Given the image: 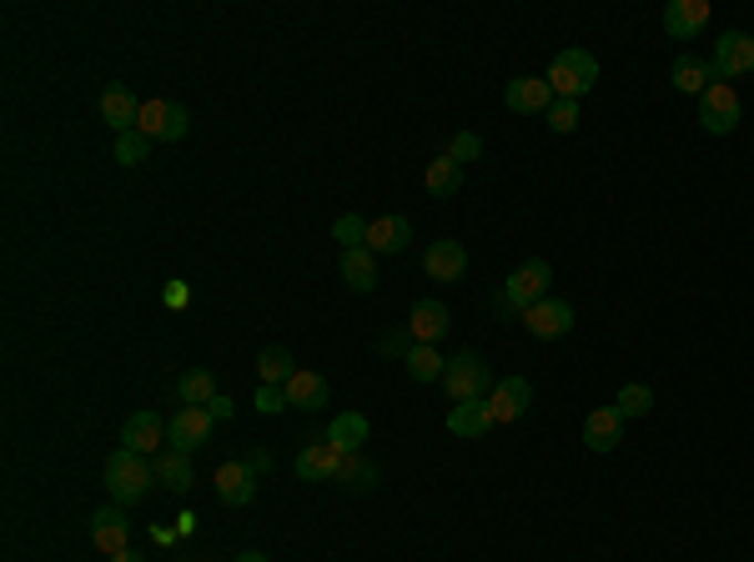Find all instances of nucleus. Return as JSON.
Listing matches in <instances>:
<instances>
[{
  "label": "nucleus",
  "instance_id": "obj_19",
  "mask_svg": "<svg viewBox=\"0 0 754 562\" xmlns=\"http://www.w3.org/2000/svg\"><path fill=\"white\" fill-rule=\"evenodd\" d=\"M217 498L227 502V508H247V502L257 498V472H251V462L217 467Z\"/></svg>",
  "mask_w": 754,
  "mask_h": 562
},
{
  "label": "nucleus",
  "instance_id": "obj_10",
  "mask_svg": "<svg viewBox=\"0 0 754 562\" xmlns=\"http://www.w3.org/2000/svg\"><path fill=\"white\" fill-rule=\"evenodd\" d=\"M524 326L538 336V342H558V336L574 332V306L558 302V296H544L538 306H528L524 312Z\"/></svg>",
  "mask_w": 754,
  "mask_h": 562
},
{
  "label": "nucleus",
  "instance_id": "obj_8",
  "mask_svg": "<svg viewBox=\"0 0 754 562\" xmlns=\"http://www.w3.org/2000/svg\"><path fill=\"white\" fill-rule=\"evenodd\" d=\"M211 422H217V417H211L207 407H182L172 422H166V447H176V452L192 457L211 437Z\"/></svg>",
  "mask_w": 754,
  "mask_h": 562
},
{
  "label": "nucleus",
  "instance_id": "obj_14",
  "mask_svg": "<svg viewBox=\"0 0 754 562\" xmlns=\"http://www.w3.org/2000/svg\"><path fill=\"white\" fill-rule=\"evenodd\" d=\"M166 443V422L156 417V412H136L126 427H121V447L126 452H142V457H156Z\"/></svg>",
  "mask_w": 754,
  "mask_h": 562
},
{
  "label": "nucleus",
  "instance_id": "obj_28",
  "mask_svg": "<svg viewBox=\"0 0 754 562\" xmlns=\"http://www.w3.org/2000/svg\"><path fill=\"white\" fill-rule=\"evenodd\" d=\"M368 417L362 412H342V417H332V427H328V437L342 447V452H362V443H368Z\"/></svg>",
  "mask_w": 754,
  "mask_h": 562
},
{
  "label": "nucleus",
  "instance_id": "obj_26",
  "mask_svg": "<svg viewBox=\"0 0 754 562\" xmlns=\"http://www.w3.org/2000/svg\"><path fill=\"white\" fill-rule=\"evenodd\" d=\"M674 86L689 91V96H704L714 86V65L704 55H679L674 61Z\"/></svg>",
  "mask_w": 754,
  "mask_h": 562
},
{
  "label": "nucleus",
  "instance_id": "obj_6",
  "mask_svg": "<svg viewBox=\"0 0 754 562\" xmlns=\"http://www.w3.org/2000/svg\"><path fill=\"white\" fill-rule=\"evenodd\" d=\"M186 126H192V111L176 106V101H142V116H136V131L146 140H182Z\"/></svg>",
  "mask_w": 754,
  "mask_h": 562
},
{
  "label": "nucleus",
  "instance_id": "obj_1",
  "mask_svg": "<svg viewBox=\"0 0 754 562\" xmlns=\"http://www.w3.org/2000/svg\"><path fill=\"white\" fill-rule=\"evenodd\" d=\"M548 91H554V101H579L593 91V81H599V61H593L589 51H558L554 65H548Z\"/></svg>",
  "mask_w": 754,
  "mask_h": 562
},
{
  "label": "nucleus",
  "instance_id": "obj_40",
  "mask_svg": "<svg viewBox=\"0 0 754 562\" xmlns=\"http://www.w3.org/2000/svg\"><path fill=\"white\" fill-rule=\"evenodd\" d=\"M192 292H186V281H166V306H186Z\"/></svg>",
  "mask_w": 754,
  "mask_h": 562
},
{
  "label": "nucleus",
  "instance_id": "obj_18",
  "mask_svg": "<svg viewBox=\"0 0 754 562\" xmlns=\"http://www.w3.org/2000/svg\"><path fill=\"white\" fill-rule=\"evenodd\" d=\"M407 241H413V221L407 217L368 221V251L372 257H397V251H407Z\"/></svg>",
  "mask_w": 754,
  "mask_h": 562
},
{
  "label": "nucleus",
  "instance_id": "obj_29",
  "mask_svg": "<svg viewBox=\"0 0 754 562\" xmlns=\"http://www.w3.org/2000/svg\"><path fill=\"white\" fill-rule=\"evenodd\" d=\"M176 392H182L186 407H211V402H217V377H211L207 367H192L182 382H176Z\"/></svg>",
  "mask_w": 754,
  "mask_h": 562
},
{
  "label": "nucleus",
  "instance_id": "obj_25",
  "mask_svg": "<svg viewBox=\"0 0 754 562\" xmlns=\"http://www.w3.org/2000/svg\"><path fill=\"white\" fill-rule=\"evenodd\" d=\"M342 281H348L352 292H362V296H368L372 287H378V257H372L368 247H352V251H342Z\"/></svg>",
  "mask_w": 754,
  "mask_h": 562
},
{
  "label": "nucleus",
  "instance_id": "obj_31",
  "mask_svg": "<svg viewBox=\"0 0 754 562\" xmlns=\"http://www.w3.org/2000/svg\"><path fill=\"white\" fill-rule=\"evenodd\" d=\"M403 362H407V377L413 382H443V367H448V362L437 357V346H423V342H417Z\"/></svg>",
  "mask_w": 754,
  "mask_h": 562
},
{
  "label": "nucleus",
  "instance_id": "obj_39",
  "mask_svg": "<svg viewBox=\"0 0 754 562\" xmlns=\"http://www.w3.org/2000/svg\"><path fill=\"white\" fill-rule=\"evenodd\" d=\"M257 412H267V417L287 412V392L282 387H262V392H257Z\"/></svg>",
  "mask_w": 754,
  "mask_h": 562
},
{
  "label": "nucleus",
  "instance_id": "obj_20",
  "mask_svg": "<svg viewBox=\"0 0 754 562\" xmlns=\"http://www.w3.org/2000/svg\"><path fill=\"white\" fill-rule=\"evenodd\" d=\"M126 538H132V522H126V512L121 508H101L96 518H91V542H96L106 558L126 552Z\"/></svg>",
  "mask_w": 754,
  "mask_h": 562
},
{
  "label": "nucleus",
  "instance_id": "obj_3",
  "mask_svg": "<svg viewBox=\"0 0 754 562\" xmlns=\"http://www.w3.org/2000/svg\"><path fill=\"white\" fill-rule=\"evenodd\" d=\"M443 392H448V402L458 407V402H483L493 392V372L488 362L478 357V352H458V357H448V367H443Z\"/></svg>",
  "mask_w": 754,
  "mask_h": 562
},
{
  "label": "nucleus",
  "instance_id": "obj_32",
  "mask_svg": "<svg viewBox=\"0 0 754 562\" xmlns=\"http://www.w3.org/2000/svg\"><path fill=\"white\" fill-rule=\"evenodd\" d=\"M292 357H287L282 346H267L262 357H257V377H262V387H287L292 382Z\"/></svg>",
  "mask_w": 754,
  "mask_h": 562
},
{
  "label": "nucleus",
  "instance_id": "obj_22",
  "mask_svg": "<svg viewBox=\"0 0 754 562\" xmlns=\"http://www.w3.org/2000/svg\"><path fill=\"white\" fill-rule=\"evenodd\" d=\"M101 116H106V126L116 131V136H126V131H136V116H142V101H136L126 86H111L106 96H101Z\"/></svg>",
  "mask_w": 754,
  "mask_h": 562
},
{
  "label": "nucleus",
  "instance_id": "obj_37",
  "mask_svg": "<svg viewBox=\"0 0 754 562\" xmlns=\"http://www.w3.org/2000/svg\"><path fill=\"white\" fill-rule=\"evenodd\" d=\"M548 126H554L558 136H569V131L579 126V101H554V106H548Z\"/></svg>",
  "mask_w": 754,
  "mask_h": 562
},
{
  "label": "nucleus",
  "instance_id": "obj_42",
  "mask_svg": "<svg viewBox=\"0 0 754 562\" xmlns=\"http://www.w3.org/2000/svg\"><path fill=\"white\" fill-rule=\"evenodd\" d=\"M207 412H211V417H217V422H227V417H231V412H237V407H231V402H227V397H217V402H211V407H207Z\"/></svg>",
  "mask_w": 754,
  "mask_h": 562
},
{
  "label": "nucleus",
  "instance_id": "obj_17",
  "mask_svg": "<svg viewBox=\"0 0 754 562\" xmlns=\"http://www.w3.org/2000/svg\"><path fill=\"white\" fill-rule=\"evenodd\" d=\"M623 443V412L619 407H593L583 422V447L589 452H613Z\"/></svg>",
  "mask_w": 754,
  "mask_h": 562
},
{
  "label": "nucleus",
  "instance_id": "obj_30",
  "mask_svg": "<svg viewBox=\"0 0 754 562\" xmlns=\"http://www.w3.org/2000/svg\"><path fill=\"white\" fill-rule=\"evenodd\" d=\"M423 181H427V191H433V196H458V186H463V166L453 162L448 152H443L437 162H427V176H423Z\"/></svg>",
  "mask_w": 754,
  "mask_h": 562
},
{
  "label": "nucleus",
  "instance_id": "obj_43",
  "mask_svg": "<svg viewBox=\"0 0 754 562\" xmlns=\"http://www.w3.org/2000/svg\"><path fill=\"white\" fill-rule=\"evenodd\" d=\"M106 562H146V558H142V552L126 548V552H116V558H106Z\"/></svg>",
  "mask_w": 754,
  "mask_h": 562
},
{
  "label": "nucleus",
  "instance_id": "obj_34",
  "mask_svg": "<svg viewBox=\"0 0 754 562\" xmlns=\"http://www.w3.org/2000/svg\"><path fill=\"white\" fill-rule=\"evenodd\" d=\"M332 237L342 241V251H352V247H368V221H362L358 211H348V217H338V221H332Z\"/></svg>",
  "mask_w": 754,
  "mask_h": 562
},
{
  "label": "nucleus",
  "instance_id": "obj_27",
  "mask_svg": "<svg viewBox=\"0 0 754 562\" xmlns=\"http://www.w3.org/2000/svg\"><path fill=\"white\" fill-rule=\"evenodd\" d=\"M332 482H338L342 492H372V487H378V462H368L362 452H348Z\"/></svg>",
  "mask_w": 754,
  "mask_h": 562
},
{
  "label": "nucleus",
  "instance_id": "obj_13",
  "mask_svg": "<svg viewBox=\"0 0 754 562\" xmlns=\"http://www.w3.org/2000/svg\"><path fill=\"white\" fill-rule=\"evenodd\" d=\"M710 0H669L664 6V31L674 35V41H694V35L710 25Z\"/></svg>",
  "mask_w": 754,
  "mask_h": 562
},
{
  "label": "nucleus",
  "instance_id": "obj_35",
  "mask_svg": "<svg viewBox=\"0 0 754 562\" xmlns=\"http://www.w3.org/2000/svg\"><path fill=\"white\" fill-rule=\"evenodd\" d=\"M146 152H152V140H146L142 131H126V136H116V162H121V166H142Z\"/></svg>",
  "mask_w": 754,
  "mask_h": 562
},
{
  "label": "nucleus",
  "instance_id": "obj_44",
  "mask_svg": "<svg viewBox=\"0 0 754 562\" xmlns=\"http://www.w3.org/2000/svg\"><path fill=\"white\" fill-rule=\"evenodd\" d=\"M237 562H267V558H262V552H241Z\"/></svg>",
  "mask_w": 754,
  "mask_h": 562
},
{
  "label": "nucleus",
  "instance_id": "obj_12",
  "mask_svg": "<svg viewBox=\"0 0 754 562\" xmlns=\"http://www.w3.org/2000/svg\"><path fill=\"white\" fill-rule=\"evenodd\" d=\"M342 447L332 443V437H322V443H312V447H302V452H297V477H302V482H332V477H338V467H342Z\"/></svg>",
  "mask_w": 754,
  "mask_h": 562
},
{
  "label": "nucleus",
  "instance_id": "obj_36",
  "mask_svg": "<svg viewBox=\"0 0 754 562\" xmlns=\"http://www.w3.org/2000/svg\"><path fill=\"white\" fill-rule=\"evenodd\" d=\"M448 156H453V162H458V166L478 162V156H483V140H478V136H473V131H458V136H453V140H448Z\"/></svg>",
  "mask_w": 754,
  "mask_h": 562
},
{
  "label": "nucleus",
  "instance_id": "obj_4",
  "mask_svg": "<svg viewBox=\"0 0 754 562\" xmlns=\"http://www.w3.org/2000/svg\"><path fill=\"white\" fill-rule=\"evenodd\" d=\"M548 281H554V267H548L544 257L524 261L514 277L503 281V302L514 306V312H528V306H538L548 296Z\"/></svg>",
  "mask_w": 754,
  "mask_h": 562
},
{
  "label": "nucleus",
  "instance_id": "obj_7",
  "mask_svg": "<svg viewBox=\"0 0 754 562\" xmlns=\"http://www.w3.org/2000/svg\"><path fill=\"white\" fill-rule=\"evenodd\" d=\"M714 81H734V76H750L754 71V35L750 31H724L714 41Z\"/></svg>",
  "mask_w": 754,
  "mask_h": 562
},
{
  "label": "nucleus",
  "instance_id": "obj_5",
  "mask_svg": "<svg viewBox=\"0 0 754 562\" xmlns=\"http://www.w3.org/2000/svg\"><path fill=\"white\" fill-rule=\"evenodd\" d=\"M744 106H740V91L730 86V81H714L710 91L700 96V126L710 131V136H730L734 126H740Z\"/></svg>",
  "mask_w": 754,
  "mask_h": 562
},
{
  "label": "nucleus",
  "instance_id": "obj_38",
  "mask_svg": "<svg viewBox=\"0 0 754 562\" xmlns=\"http://www.w3.org/2000/svg\"><path fill=\"white\" fill-rule=\"evenodd\" d=\"M413 332H407V326H403V332H383V336H378V352H383V357H407V352H413Z\"/></svg>",
  "mask_w": 754,
  "mask_h": 562
},
{
  "label": "nucleus",
  "instance_id": "obj_24",
  "mask_svg": "<svg viewBox=\"0 0 754 562\" xmlns=\"http://www.w3.org/2000/svg\"><path fill=\"white\" fill-rule=\"evenodd\" d=\"M152 467H156V482H162L166 492H176V498L192 487V457L176 452V447H162V452L152 457Z\"/></svg>",
  "mask_w": 754,
  "mask_h": 562
},
{
  "label": "nucleus",
  "instance_id": "obj_9",
  "mask_svg": "<svg viewBox=\"0 0 754 562\" xmlns=\"http://www.w3.org/2000/svg\"><path fill=\"white\" fill-rule=\"evenodd\" d=\"M483 402H488V412H493V427H503V422H518L534 407V387H528V377H503V382H493V392Z\"/></svg>",
  "mask_w": 754,
  "mask_h": 562
},
{
  "label": "nucleus",
  "instance_id": "obj_23",
  "mask_svg": "<svg viewBox=\"0 0 754 562\" xmlns=\"http://www.w3.org/2000/svg\"><path fill=\"white\" fill-rule=\"evenodd\" d=\"M448 433H453V437H468V443H478L483 433H493L488 402H458V407L448 412Z\"/></svg>",
  "mask_w": 754,
  "mask_h": 562
},
{
  "label": "nucleus",
  "instance_id": "obj_21",
  "mask_svg": "<svg viewBox=\"0 0 754 562\" xmlns=\"http://www.w3.org/2000/svg\"><path fill=\"white\" fill-rule=\"evenodd\" d=\"M287 407H302V412H322L328 407V377L322 372H292V382H287Z\"/></svg>",
  "mask_w": 754,
  "mask_h": 562
},
{
  "label": "nucleus",
  "instance_id": "obj_11",
  "mask_svg": "<svg viewBox=\"0 0 754 562\" xmlns=\"http://www.w3.org/2000/svg\"><path fill=\"white\" fill-rule=\"evenodd\" d=\"M503 101H508V111H518V116H548L554 91H548L544 76H514L503 86Z\"/></svg>",
  "mask_w": 754,
  "mask_h": 562
},
{
  "label": "nucleus",
  "instance_id": "obj_41",
  "mask_svg": "<svg viewBox=\"0 0 754 562\" xmlns=\"http://www.w3.org/2000/svg\"><path fill=\"white\" fill-rule=\"evenodd\" d=\"M247 462H251V472L262 477V472H267V467H272V457H267V452H262V447H257V452H251V457H247Z\"/></svg>",
  "mask_w": 754,
  "mask_h": 562
},
{
  "label": "nucleus",
  "instance_id": "obj_15",
  "mask_svg": "<svg viewBox=\"0 0 754 562\" xmlns=\"http://www.w3.org/2000/svg\"><path fill=\"white\" fill-rule=\"evenodd\" d=\"M448 306L433 302V296H423V302H413V312H407V332H413V342L423 346H437L443 336H448Z\"/></svg>",
  "mask_w": 754,
  "mask_h": 562
},
{
  "label": "nucleus",
  "instance_id": "obj_2",
  "mask_svg": "<svg viewBox=\"0 0 754 562\" xmlns=\"http://www.w3.org/2000/svg\"><path fill=\"white\" fill-rule=\"evenodd\" d=\"M152 482H156V467H152V457H142V452H111V462H106V487H111V498L116 502H142L146 492H152Z\"/></svg>",
  "mask_w": 754,
  "mask_h": 562
},
{
  "label": "nucleus",
  "instance_id": "obj_33",
  "mask_svg": "<svg viewBox=\"0 0 754 562\" xmlns=\"http://www.w3.org/2000/svg\"><path fill=\"white\" fill-rule=\"evenodd\" d=\"M613 407H619L623 417H649V412H654V387H644V382H629V387H619Z\"/></svg>",
  "mask_w": 754,
  "mask_h": 562
},
{
  "label": "nucleus",
  "instance_id": "obj_16",
  "mask_svg": "<svg viewBox=\"0 0 754 562\" xmlns=\"http://www.w3.org/2000/svg\"><path fill=\"white\" fill-rule=\"evenodd\" d=\"M423 271L433 281H463L468 277V251H463V241H433V247L423 251Z\"/></svg>",
  "mask_w": 754,
  "mask_h": 562
}]
</instances>
